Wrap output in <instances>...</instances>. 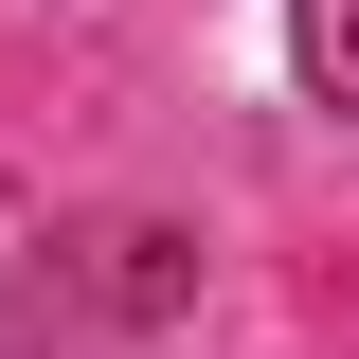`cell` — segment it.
Here are the masks:
<instances>
[{
	"label": "cell",
	"mask_w": 359,
	"mask_h": 359,
	"mask_svg": "<svg viewBox=\"0 0 359 359\" xmlns=\"http://www.w3.org/2000/svg\"><path fill=\"white\" fill-rule=\"evenodd\" d=\"M287 72H306V108L359 126V0H287Z\"/></svg>",
	"instance_id": "1"
}]
</instances>
